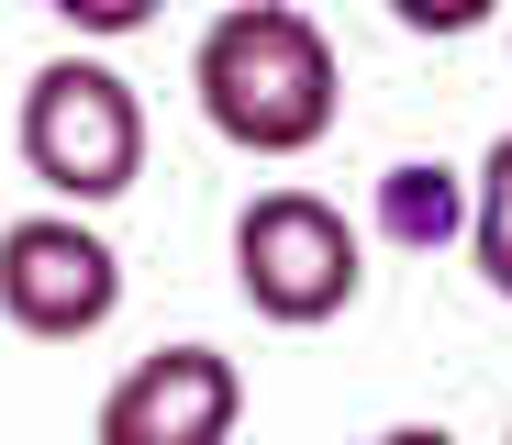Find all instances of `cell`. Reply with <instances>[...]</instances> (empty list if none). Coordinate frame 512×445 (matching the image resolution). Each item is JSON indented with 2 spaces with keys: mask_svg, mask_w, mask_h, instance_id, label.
<instances>
[{
  "mask_svg": "<svg viewBox=\"0 0 512 445\" xmlns=\"http://www.w3.org/2000/svg\"><path fill=\"white\" fill-rule=\"evenodd\" d=\"M190 101L234 156H312L346 112V56L301 0H234L190 45Z\"/></svg>",
  "mask_w": 512,
  "mask_h": 445,
  "instance_id": "obj_1",
  "label": "cell"
},
{
  "mask_svg": "<svg viewBox=\"0 0 512 445\" xmlns=\"http://www.w3.org/2000/svg\"><path fill=\"white\" fill-rule=\"evenodd\" d=\"M12 145H23V167H34L45 201L112 212L134 178H145V101H134V78L112 56H45L23 78Z\"/></svg>",
  "mask_w": 512,
  "mask_h": 445,
  "instance_id": "obj_2",
  "label": "cell"
},
{
  "mask_svg": "<svg viewBox=\"0 0 512 445\" xmlns=\"http://www.w3.org/2000/svg\"><path fill=\"white\" fill-rule=\"evenodd\" d=\"M234 290L256 323H279V334H312L334 312H357L368 290V245L357 223L334 212L323 190H256L234 212Z\"/></svg>",
  "mask_w": 512,
  "mask_h": 445,
  "instance_id": "obj_3",
  "label": "cell"
},
{
  "mask_svg": "<svg viewBox=\"0 0 512 445\" xmlns=\"http://www.w3.org/2000/svg\"><path fill=\"white\" fill-rule=\"evenodd\" d=\"M112 312H123V256H112V234L78 201L0 223V323L12 334L78 345V334H101Z\"/></svg>",
  "mask_w": 512,
  "mask_h": 445,
  "instance_id": "obj_4",
  "label": "cell"
},
{
  "mask_svg": "<svg viewBox=\"0 0 512 445\" xmlns=\"http://www.w3.org/2000/svg\"><path fill=\"white\" fill-rule=\"evenodd\" d=\"M101 445H223L245 423V379L223 345H156L101 390Z\"/></svg>",
  "mask_w": 512,
  "mask_h": 445,
  "instance_id": "obj_5",
  "label": "cell"
},
{
  "mask_svg": "<svg viewBox=\"0 0 512 445\" xmlns=\"http://www.w3.org/2000/svg\"><path fill=\"white\" fill-rule=\"evenodd\" d=\"M379 234L390 245H468V167H446V156H401L390 178H379Z\"/></svg>",
  "mask_w": 512,
  "mask_h": 445,
  "instance_id": "obj_6",
  "label": "cell"
},
{
  "mask_svg": "<svg viewBox=\"0 0 512 445\" xmlns=\"http://www.w3.org/2000/svg\"><path fill=\"white\" fill-rule=\"evenodd\" d=\"M468 256H479L490 301H512V134L468 167Z\"/></svg>",
  "mask_w": 512,
  "mask_h": 445,
  "instance_id": "obj_7",
  "label": "cell"
},
{
  "mask_svg": "<svg viewBox=\"0 0 512 445\" xmlns=\"http://www.w3.org/2000/svg\"><path fill=\"white\" fill-rule=\"evenodd\" d=\"M512 0H390V23L423 34V45H457V34H490Z\"/></svg>",
  "mask_w": 512,
  "mask_h": 445,
  "instance_id": "obj_8",
  "label": "cell"
},
{
  "mask_svg": "<svg viewBox=\"0 0 512 445\" xmlns=\"http://www.w3.org/2000/svg\"><path fill=\"white\" fill-rule=\"evenodd\" d=\"M45 12H56L78 45H123V34H145V23L167 12V0H45Z\"/></svg>",
  "mask_w": 512,
  "mask_h": 445,
  "instance_id": "obj_9",
  "label": "cell"
}]
</instances>
